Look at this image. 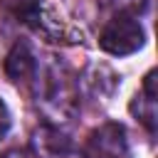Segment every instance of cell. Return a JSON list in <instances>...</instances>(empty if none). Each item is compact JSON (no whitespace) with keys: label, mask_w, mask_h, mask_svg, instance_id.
<instances>
[{"label":"cell","mask_w":158,"mask_h":158,"mask_svg":"<svg viewBox=\"0 0 158 158\" xmlns=\"http://www.w3.org/2000/svg\"><path fill=\"white\" fill-rule=\"evenodd\" d=\"M99 44L104 52L123 57V54H133L143 47V27L138 22V17L133 12H116L106 27L99 35Z\"/></svg>","instance_id":"obj_1"},{"label":"cell","mask_w":158,"mask_h":158,"mask_svg":"<svg viewBox=\"0 0 158 158\" xmlns=\"http://www.w3.org/2000/svg\"><path fill=\"white\" fill-rule=\"evenodd\" d=\"M89 158H123L126 156V131L121 123H101L86 138Z\"/></svg>","instance_id":"obj_2"},{"label":"cell","mask_w":158,"mask_h":158,"mask_svg":"<svg viewBox=\"0 0 158 158\" xmlns=\"http://www.w3.org/2000/svg\"><path fill=\"white\" fill-rule=\"evenodd\" d=\"M5 74L12 79V81H25L35 74V57L30 52L27 44H15L5 59Z\"/></svg>","instance_id":"obj_3"},{"label":"cell","mask_w":158,"mask_h":158,"mask_svg":"<svg viewBox=\"0 0 158 158\" xmlns=\"http://www.w3.org/2000/svg\"><path fill=\"white\" fill-rule=\"evenodd\" d=\"M0 5L20 22H35L40 17V0H0Z\"/></svg>","instance_id":"obj_4"},{"label":"cell","mask_w":158,"mask_h":158,"mask_svg":"<svg viewBox=\"0 0 158 158\" xmlns=\"http://www.w3.org/2000/svg\"><path fill=\"white\" fill-rule=\"evenodd\" d=\"M7 128H10V111H7L5 101L0 99V138L7 133Z\"/></svg>","instance_id":"obj_5"}]
</instances>
